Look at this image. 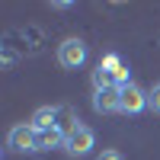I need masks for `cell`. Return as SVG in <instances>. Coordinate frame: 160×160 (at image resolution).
Wrapping results in <instances>:
<instances>
[{"label": "cell", "mask_w": 160, "mask_h": 160, "mask_svg": "<svg viewBox=\"0 0 160 160\" xmlns=\"http://www.w3.org/2000/svg\"><path fill=\"white\" fill-rule=\"evenodd\" d=\"M58 112H61V109H55V106H42V109H35V112H32L29 125H32L35 131H48V128H55V125H58V122H55Z\"/></svg>", "instance_id": "obj_6"}, {"label": "cell", "mask_w": 160, "mask_h": 160, "mask_svg": "<svg viewBox=\"0 0 160 160\" xmlns=\"http://www.w3.org/2000/svg\"><path fill=\"white\" fill-rule=\"evenodd\" d=\"M96 160H125V157L118 154V151H102V154H99Z\"/></svg>", "instance_id": "obj_10"}, {"label": "cell", "mask_w": 160, "mask_h": 160, "mask_svg": "<svg viewBox=\"0 0 160 160\" xmlns=\"http://www.w3.org/2000/svg\"><path fill=\"white\" fill-rule=\"evenodd\" d=\"M58 61H61V68L77 71L80 64L87 61V45L80 42V38H64V42L58 45Z\"/></svg>", "instance_id": "obj_3"}, {"label": "cell", "mask_w": 160, "mask_h": 160, "mask_svg": "<svg viewBox=\"0 0 160 160\" xmlns=\"http://www.w3.org/2000/svg\"><path fill=\"white\" fill-rule=\"evenodd\" d=\"M93 87H96V90L118 87V83H115V74H112V71H106V68H96V71H93Z\"/></svg>", "instance_id": "obj_8"}, {"label": "cell", "mask_w": 160, "mask_h": 160, "mask_svg": "<svg viewBox=\"0 0 160 160\" xmlns=\"http://www.w3.org/2000/svg\"><path fill=\"white\" fill-rule=\"evenodd\" d=\"M7 148L16 151V154H26V151H38V131L26 122V125H13L10 128V138H7Z\"/></svg>", "instance_id": "obj_1"}, {"label": "cell", "mask_w": 160, "mask_h": 160, "mask_svg": "<svg viewBox=\"0 0 160 160\" xmlns=\"http://www.w3.org/2000/svg\"><path fill=\"white\" fill-rule=\"evenodd\" d=\"M148 109L160 115V83H154V87H151V93H148Z\"/></svg>", "instance_id": "obj_9"}, {"label": "cell", "mask_w": 160, "mask_h": 160, "mask_svg": "<svg viewBox=\"0 0 160 160\" xmlns=\"http://www.w3.org/2000/svg\"><path fill=\"white\" fill-rule=\"evenodd\" d=\"M93 109L99 115H109V112H122V90L109 87V90H96L93 93Z\"/></svg>", "instance_id": "obj_5"}, {"label": "cell", "mask_w": 160, "mask_h": 160, "mask_svg": "<svg viewBox=\"0 0 160 160\" xmlns=\"http://www.w3.org/2000/svg\"><path fill=\"white\" fill-rule=\"evenodd\" d=\"M122 90V112L125 115H138L148 109V93H144L138 83H128V87H118Z\"/></svg>", "instance_id": "obj_4"}, {"label": "cell", "mask_w": 160, "mask_h": 160, "mask_svg": "<svg viewBox=\"0 0 160 160\" xmlns=\"http://www.w3.org/2000/svg\"><path fill=\"white\" fill-rule=\"evenodd\" d=\"M64 141H68V131L61 125L48 128V131H38V151H51V148H64Z\"/></svg>", "instance_id": "obj_7"}, {"label": "cell", "mask_w": 160, "mask_h": 160, "mask_svg": "<svg viewBox=\"0 0 160 160\" xmlns=\"http://www.w3.org/2000/svg\"><path fill=\"white\" fill-rule=\"evenodd\" d=\"M93 144H96V135L87 128V125H77L68 131V141H64V151L71 157H87L93 151Z\"/></svg>", "instance_id": "obj_2"}]
</instances>
